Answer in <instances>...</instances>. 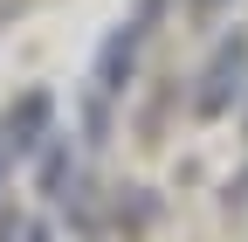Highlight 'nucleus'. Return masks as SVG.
<instances>
[{"label": "nucleus", "mask_w": 248, "mask_h": 242, "mask_svg": "<svg viewBox=\"0 0 248 242\" xmlns=\"http://www.w3.org/2000/svg\"><path fill=\"white\" fill-rule=\"evenodd\" d=\"M69 180H76V145L55 132L48 153H42V194H48V201H69Z\"/></svg>", "instance_id": "4"}, {"label": "nucleus", "mask_w": 248, "mask_h": 242, "mask_svg": "<svg viewBox=\"0 0 248 242\" xmlns=\"http://www.w3.org/2000/svg\"><path fill=\"white\" fill-rule=\"evenodd\" d=\"M228 7H234V0H186V14H193L200 28H214V21H221Z\"/></svg>", "instance_id": "6"}, {"label": "nucleus", "mask_w": 248, "mask_h": 242, "mask_svg": "<svg viewBox=\"0 0 248 242\" xmlns=\"http://www.w3.org/2000/svg\"><path fill=\"white\" fill-rule=\"evenodd\" d=\"M138 49H145V21H117L104 49H97V63H90V90H104V97H124L138 76Z\"/></svg>", "instance_id": "2"}, {"label": "nucleus", "mask_w": 248, "mask_h": 242, "mask_svg": "<svg viewBox=\"0 0 248 242\" xmlns=\"http://www.w3.org/2000/svg\"><path fill=\"white\" fill-rule=\"evenodd\" d=\"M0 180H7V138H0Z\"/></svg>", "instance_id": "8"}, {"label": "nucleus", "mask_w": 248, "mask_h": 242, "mask_svg": "<svg viewBox=\"0 0 248 242\" xmlns=\"http://www.w3.org/2000/svg\"><path fill=\"white\" fill-rule=\"evenodd\" d=\"M248 97V28L214 42V55L193 76V118H228L234 104Z\"/></svg>", "instance_id": "1"}, {"label": "nucleus", "mask_w": 248, "mask_h": 242, "mask_svg": "<svg viewBox=\"0 0 248 242\" xmlns=\"http://www.w3.org/2000/svg\"><path fill=\"white\" fill-rule=\"evenodd\" d=\"M0 138H7V159H28L55 138V97L48 90H21V104H7L0 118Z\"/></svg>", "instance_id": "3"}, {"label": "nucleus", "mask_w": 248, "mask_h": 242, "mask_svg": "<svg viewBox=\"0 0 248 242\" xmlns=\"http://www.w3.org/2000/svg\"><path fill=\"white\" fill-rule=\"evenodd\" d=\"M21 242H55V228L48 222H21Z\"/></svg>", "instance_id": "7"}, {"label": "nucleus", "mask_w": 248, "mask_h": 242, "mask_svg": "<svg viewBox=\"0 0 248 242\" xmlns=\"http://www.w3.org/2000/svg\"><path fill=\"white\" fill-rule=\"evenodd\" d=\"M152 222H159V201H152L145 187H131V194H117V228H152Z\"/></svg>", "instance_id": "5"}]
</instances>
